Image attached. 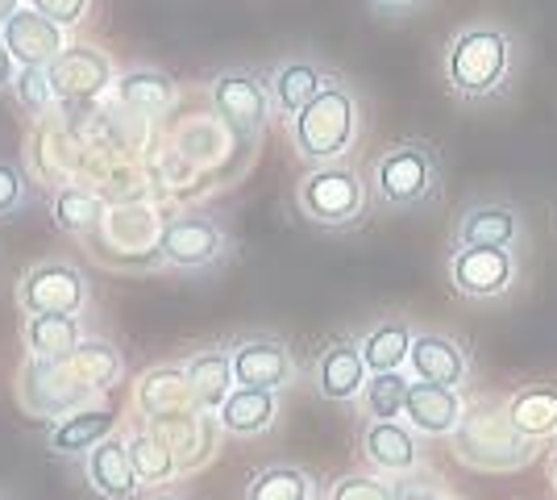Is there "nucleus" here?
<instances>
[{
	"instance_id": "f257e3e1",
	"label": "nucleus",
	"mask_w": 557,
	"mask_h": 500,
	"mask_svg": "<svg viewBox=\"0 0 557 500\" xmlns=\"http://www.w3.org/2000/svg\"><path fill=\"white\" fill-rule=\"evenodd\" d=\"M445 88L466 100V105H487L511 88L516 75V42L504 25L474 22L462 25L449 42L442 59Z\"/></svg>"
},
{
	"instance_id": "f03ea898",
	"label": "nucleus",
	"mask_w": 557,
	"mask_h": 500,
	"mask_svg": "<svg viewBox=\"0 0 557 500\" xmlns=\"http://www.w3.org/2000/svg\"><path fill=\"white\" fill-rule=\"evenodd\" d=\"M358 121H362V109H358L354 88L346 80L329 75L321 96L304 109L300 118L287 121V130H292V146H296L304 163L329 167L346 159V150L358 138Z\"/></svg>"
},
{
	"instance_id": "7ed1b4c3",
	"label": "nucleus",
	"mask_w": 557,
	"mask_h": 500,
	"mask_svg": "<svg viewBox=\"0 0 557 500\" xmlns=\"http://www.w3.org/2000/svg\"><path fill=\"white\" fill-rule=\"evenodd\" d=\"M454 454L474 472H520L536 459V442L524 438L508 417V405L479 401L462 413L454 429Z\"/></svg>"
},
{
	"instance_id": "20e7f679",
	"label": "nucleus",
	"mask_w": 557,
	"mask_h": 500,
	"mask_svg": "<svg viewBox=\"0 0 557 500\" xmlns=\"http://www.w3.org/2000/svg\"><path fill=\"white\" fill-rule=\"evenodd\" d=\"M371 184L383 209H395V214L429 209L442 196V159L429 143L404 138L374 159Z\"/></svg>"
},
{
	"instance_id": "39448f33",
	"label": "nucleus",
	"mask_w": 557,
	"mask_h": 500,
	"mask_svg": "<svg viewBox=\"0 0 557 500\" xmlns=\"http://www.w3.org/2000/svg\"><path fill=\"white\" fill-rule=\"evenodd\" d=\"M300 214L321 230H346L367 214V180L346 163L312 167L296 188Z\"/></svg>"
},
{
	"instance_id": "423d86ee",
	"label": "nucleus",
	"mask_w": 557,
	"mask_h": 500,
	"mask_svg": "<svg viewBox=\"0 0 557 500\" xmlns=\"http://www.w3.org/2000/svg\"><path fill=\"white\" fill-rule=\"evenodd\" d=\"M17 401L29 417H71L96 401V392L71 371V363H38L29 358L17 380Z\"/></svg>"
},
{
	"instance_id": "0eeeda50",
	"label": "nucleus",
	"mask_w": 557,
	"mask_h": 500,
	"mask_svg": "<svg viewBox=\"0 0 557 500\" xmlns=\"http://www.w3.org/2000/svg\"><path fill=\"white\" fill-rule=\"evenodd\" d=\"M17 305L25 317H79L88 305V276L71 263H38L17 284Z\"/></svg>"
},
{
	"instance_id": "6e6552de",
	"label": "nucleus",
	"mask_w": 557,
	"mask_h": 500,
	"mask_svg": "<svg viewBox=\"0 0 557 500\" xmlns=\"http://www.w3.org/2000/svg\"><path fill=\"white\" fill-rule=\"evenodd\" d=\"M146 429L163 442L166 451L175 454L180 476H191L200 467H209L221 447V417L205 413V408H187V413H166V417H150Z\"/></svg>"
},
{
	"instance_id": "1a4fd4ad",
	"label": "nucleus",
	"mask_w": 557,
	"mask_h": 500,
	"mask_svg": "<svg viewBox=\"0 0 557 500\" xmlns=\"http://www.w3.org/2000/svg\"><path fill=\"white\" fill-rule=\"evenodd\" d=\"M225 251H230V234L212 217H171V221H163L159 263L175 267V271L212 267L216 259H225Z\"/></svg>"
},
{
	"instance_id": "9d476101",
	"label": "nucleus",
	"mask_w": 557,
	"mask_h": 500,
	"mask_svg": "<svg viewBox=\"0 0 557 500\" xmlns=\"http://www.w3.org/2000/svg\"><path fill=\"white\" fill-rule=\"evenodd\" d=\"M449 284L466 301H499L516 284V255L491 246H454Z\"/></svg>"
},
{
	"instance_id": "9b49d317",
	"label": "nucleus",
	"mask_w": 557,
	"mask_h": 500,
	"mask_svg": "<svg viewBox=\"0 0 557 500\" xmlns=\"http://www.w3.org/2000/svg\"><path fill=\"white\" fill-rule=\"evenodd\" d=\"M212 109L230 121L233 130H242L246 138L262 134L271 125V113H275V100H271V88L267 80L255 72H221L209 84Z\"/></svg>"
},
{
	"instance_id": "f8f14e48",
	"label": "nucleus",
	"mask_w": 557,
	"mask_h": 500,
	"mask_svg": "<svg viewBox=\"0 0 557 500\" xmlns=\"http://www.w3.org/2000/svg\"><path fill=\"white\" fill-rule=\"evenodd\" d=\"M233 380L237 388H262V392H283L296 380V358L287 342L278 338H237L230 346Z\"/></svg>"
},
{
	"instance_id": "ddd939ff",
	"label": "nucleus",
	"mask_w": 557,
	"mask_h": 500,
	"mask_svg": "<svg viewBox=\"0 0 557 500\" xmlns=\"http://www.w3.org/2000/svg\"><path fill=\"white\" fill-rule=\"evenodd\" d=\"M47 72H50V84H54L59 100H92V96L109 93L116 84L113 59H109L104 50L88 47V42L67 47L50 63Z\"/></svg>"
},
{
	"instance_id": "4468645a",
	"label": "nucleus",
	"mask_w": 557,
	"mask_h": 500,
	"mask_svg": "<svg viewBox=\"0 0 557 500\" xmlns=\"http://www.w3.org/2000/svg\"><path fill=\"white\" fill-rule=\"evenodd\" d=\"M524 239V217L508 200H479L462 209L454 246H491V251H511Z\"/></svg>"
},
{
	"instance_id": "2eb2a0df",
	"label": "nucleus",
	"mask_w": 557,
	"mask_h": 500,
	"mask_svg": "<svg viewBox=\"0 0 557 500\" xmlns=\"http://www.w3.org/2000/svg\"><path fill=\"white\" fill-rule=\"evenodd\" d=\"M0 38H4V47H9L17 68H50L67 50V29L54 25L50 17H42V13H34L29 4L4 25Z\"/></svg>"
},
{
	"instance_id": "dca6fc26",
	"label": "nucleus",
	"mask_w": 557,
	"mask_h": 500,
	"mask_svg": "<svg viewBox=\"0 0 557 500\" xmlns=\"http://www.w3.org/2000/svg\"><path fill=\"white\" fill-rule=\"evenodd\" d=\"M367 380H371V367H367L362 346L354 338H333L317 358V392L325 401H337V405L358 401Z\"/></svg>"
},
{
	"instance_id": "f3484780",
	"label": "nucleus",
	"mask_w": 557,
	"mask_h": 500,
	"mask_svg": "<svg viewBox=\"0 0 557 500\" xmlns=\"http://www.w3.org/2000/svg\"><path fill=\"white\" fill-rule=\"evenodd\" d=\"M362 454H367V463L379 476H412L420 463L417 429L408 422H367Z\"/></svg>"
},
{
	"instance_id": "a211bd4d",
	"label": "nucleus",
	"mask_w": 557,
	"mask_h": 500,
	"mask_svg": "<svg viewBox=\"0 0 557 500\" xmlns=\"http://www.w3.org/2000/svg\"><path fill=\"white\" fill-rule=\"evenodd\" d=\"M408 367H412L417 383H442V388H454V392H458V383H462L466 371H470V358H466V351L449 333L420 330L417 338H412Z\"/></svg>"
},
{
	"instance_id": "6ab92c4d",
	"label": "nucleus",
	"mask_w": 557,
	"mask_h": 500,
	"mask_svg": "<svg viewBox=\"0 0 557 500\" xmlns=\"http://www.w3.org/2000/svg\"><path fill=\"white\" fill-rule=\"evenodd\" d=\"M84 476L92 484L96 497L104 500H134L141 492V479L134 472V459H129V442L125 438H104L88 459H84Z\"/></svg>"
},
{
	"instance_id": "aec40b11",
	"label": "nucleus",
	"mask_w": 557,
	"mask_h": 500,
	"mask_svg": "<svg viewBox=\"0 0 557 500\" xmlns=\"http://www.w3.org/2000/svg\"><path fill=\"white\" fill-rule=\"evenodd\" d=\"M134 405L138 413L150 422V417H166V413H187L196 405V392H191V380H187V367L180 363H166V367H150L141 371V380L134 383Z\"/></svg>"
},
{
	"instance_id": "412c9836",
	"label": "nucleus",
	"mask_w": 557,
	"mask_h": 500,
	"mask_svg": "<svg viewBox=\"0 0 557 500\" xmlns=\"http://www.w3.org/2000/svg\"><path fill=\"white\" fill-rule=\"evenodd\" d=\"M116 434V413L109 405H88L79 408V413H71L63 422H54L47 434V447L50 454H59V459H88V454L104 442V438H113Z\"/></svg>"
},
{
	"instance_id": "4be33fe9",
	"label": "nucleus",
	"mask_w": 557,
	"mask_h": 500,
	"mask_svg": "<svg viewBox=\"0 0 557 500\" xmlns=\"http://www.w3.org/2000/svg\"><path fill=\"white\" fill-rule=\"evenodd\" d=\"M462 397L454 388H442V383H412L408 392V405H404V422L417 429V434H429V438H445L462 426Z\"/></svg>"
},
{
	"instance_id": "5701e85b",
	"label": "nucleus",
	"mask_w": 557,
	"mask_h": 500,
	"mask_svg": "<svg viewBox=\"0 0 557 500\" xmlns=\"http://www.w3.org/2000/svg\"><path fill=\"white\" fill-rule=\"evenodd\" d=\"M329 84V72L325 68H317L312 59H287V63H278L271 80H267V88H271V100H275V113L278 118H300L304 109L321 96V88Z\"/></svg>"
},
{
	"instance_id": "b1692460",
	"label": "nucleus",
	"mask_w": 557,
	"mask_h": 500,
	"mask_svg": "<svg viewBox=\"0 0 557 500\" xmlns=\"http://www.w3.org/2000/svg\"><path fill=\"white\" fill-rule=\"evenodd\" d=\"M184 367H187V380H191V392H196V405L205 408V413H221V405L230 401V392L237 388L230 346L196 351Z\"/></svg>"
},
{
	"instance_id": "393cba45",
	"label": "nucleus",
	"mask_w": 557,
	"mask_h": 500,
	"mask_svg": "<svg viewBox=\"0 0 557 500\" xmlns=\"http://www.w3.org/2000/svg\"><path fill=\"white\" fill-rule=\"evenodd\" d=\"M221 429L233 438H255L267 434L278 417V392H262V388H233L230 401L221 405Z\"/></svg>"
},
{
	"instance_id": "a878e982",
	"label": "nucleus",
	"mask_w": 557,
	"mask_h": 500,
	"mask_svg": "<svg viewBox=\"0 0 557 500\" xmlns=\"http://www.w3.org/2000/svg\"><path fill=\"white\" fill-rule=\"evenodd\" d=\"M412 326L404 321V317H383L379 326L358 338V346H362V358H367V367H371V376L379 371H404L408 367V355H412Z\"/></svg>"
},
{
	"instance_id": "bb28decb",
	"label": "nucleus",
	"mask_w": 557,
	"mask_h": 500,
	"mask_svg": "<svg viewBox=\"0 0 557 500\" xmlns=\"http://www.w3.org/2000/svg\"><path fill=\"white\" fill-rule=\"evenodd\" d=\"M100 230H109V246H113L116 255H134V259L150 255V259H159L163 225H159L154 209H113V214L104 217Z\"/></svg>"
},
{
	"instance_id": "cd10ccee",
	"label": "nucleus",
	"mask_w": 557,
	"mask_h": 500,
	"mask_svg": "<svg viewBox=\"0 0 557 500\" xmlns=\"http://www.w3.org/2000/svg\"><path fill=\"white\" fill-rule=\"evenodd\" d=\"M508 417L524 438H554L557 434V383H524L508 397Z\"/></svg>"
},
{
	"instance_id": "c85d7f7f",
	"label": "nucleus",
	"mask_w": 557,
	"mask_h": 500,
	"mask_svg": "<svg viewBox=\"0 0 557 500\" xmlns=\"http://www.w3.org/2000/svg\"><path fill=\"white\" fill-rule=\"evenodd\" d=\"M79 342V317H25V351L38 363H67Z\"/></svg>"
},
{
	"instance_id": "c756f323",
	"label": "nucleus",
	"mask_w": 557,
	"mask_h": 500,
	"mask_svg": "<svg viewBox=\"0 0 557 500\" xmlns=\"http://www.w3.org/2000/svg\"><path fill=\"white\" fill-rule=\"evenodd\" d=\"M50 217L71 239H92L96 230L104 225L109 209H104V200L92 188H59L50 196Z\"/></svg>"
},
{
	"instance_id": "7c9ffc66",
	"label": "nucleus",
	"mask_w": 557,
	"mask_h": 500,
	"mask_svg": "<svg viewBox=\"0 0 557 500\" xmlns=\"http://www.w3.org/2000/svg\"><path fill=\"white\" fill-rule=\"evenodd\" d=\"M67 363H71V371L88 383L96 397L113 392L116 383L125 380V358H121V351H116L113 342H104V338H84L79 351H75Z\"/></svg>"
},
{
	"instance_id": "2f4dec72",
	"label": "nucleus",
	"mask_w": 557,
	"mask_h": 500,
	"mask_svg": "<svg viewBox=\"0 0 557 500\" xmlns=\"http://www.w3.org/2000/svg\"><path fill=\"white\" fill-rule=\"evenodd\" d=\"M113 96L116 105H125L134 113H159L175 100V80L163 72H150V68H138V72L116 75Z\"/></svg>"
},
{
	"instance_id": "473e14b6",
	"label": "nucleus",
	"mask_w": 557,
	"mask_h": 500,
	"mask_svg": "<svg viewBox=\"0 0 557 500\" xmlns=\"http://www.w3.org/2000/svg\"><path fill=\"white\" fill-rule=\"evenodd\" d=\"M408 392H412V383H408L404 371H379V376L367 380L358 405L371 422H399L404 405H408Z\"/></svg>"
},
{
	"instance_id": "72a5a7b5",
	"label": "nucleus",
	"mask_w": 557,
	"mask_h": 500,
	"mask_svg": "<svg viewBox=\"0 0 557 500\" xmlns=\"http://www.w3.org/2000/svg\"><path fill=\"white\" fill-rule=\"evenodd\" d=\"M125 442H129V459H134V472H138L141 488H159V484H171V479L180 476L175 454L166 451L163 442L146 426H141L138 434H129Z\"/></svg>"
},
{
	"instance_id": "f704fd0d",
	"label": "nucleus",
	"mask_w": 557,
	"mask_h": 500,
	"mask_svg": "<svg viewBox=\"0 0 557 500\" xmlns=\"http://www.w3.org/2000/svg\"><path fill=\"white\" fill-rule=\"evenodd\" d=\"M246 500H312V476H308L304 467H292V463L262 467V472L250 479Z\"/></svg>"
},
{
	"instance_id": "c9c22d12",
	"label": "nucleus",
	"mask_w": 557,
	"mask_h": 500,
	"mask_svg": "<svg viewBox=\"0 0 557 500\" xmlns=\"http://www.w3.org/2000/svg\"><path fill=\"white\" fill-rule=\"evenodd\" d=\"M13 100L22 105L25 113H47L50 105L59 100L47 68H17V80H13Z\"/></svg>"
},
{
	"instance_id": "e433bc0d",
	"label": "nucleus",
	"mask_w": 557,
	"mask_h": 500,
	"mask_svg": "<svg viewBox=\"0 0 557 500\" xmlns=\"http://www.w3.org/2000/svg\"><path fill=\"white\" fill-rule=\"evenodd\" d=\"M34 180L17 159H0V221H13L29 205Z\"/></svg>"
},
{
	"instance_id": "4c0bfd02",
	"label": "nucleus",
	"mask_w": 557,
	"mask_h": 500,
	"mask_svg": "<svg viewBox=\"0 0 557 500\" xmlns=\"http://www.w3.org/2000/svg\"><path fill=\"white\" fill-rule=\"evenodd\" d=\"M329 500H395V484L383 476H342L329 484Z\"/></svg>"
},
{
	"instance_id": "58836bf2",
	"label": "nucleus",
	"mask_w": 557,
	"mask_h": 500,
	"mask_svg": "<svg viewBox=\"0 0 557 500\" xmlns=\"http://www.w3.org/2000/svg\"><path fill=\"white\" fill-rule=\"evenodd\" d=\"M29 9L67 29V25H79L92 13V0H29Z\"/></svg>"
},
{
	"instance_id": "ea45409f",
	"label": "nucleus",
	"mask_w": 557,
	"mask_h": 500,
	"mask_svg": "<svg viewBox=\"0 0 557 500\" xmlns=\"http://www.w3.org/2000/svg\"><path fill=\"white\" fill-rule=\"evenodd\" d=\"M379 13H387V17H404V13H412V9H420L424 0H371Z\"/></svg>"
},
{
	"instance_id": "a19ab883",
	"label": "nucleus",
	"mask_w": 557,
	"mask_h": 500,
	"mask_svg": "<svg viewBox=\"0 0 557 500\" xmlns=\"http://www.w3.org/2000/svg\"><path fill=\"white\" fill-rule=\"evenodd\" d=\"M13 80H17V63H13V54L0 38V88H13Z\"/></svg>"
},
{
	"instance_id": "79ce46f5",
	"label": "nucleus",
	"mask_w": 557,
	"mask_h": 500,
	"mask_svg": "<svg viewBox=\"0 0 557 500\" xmlns=\"http://www.w3.org/2000/svg\"><path fill=\"white\" fill-rule=\"evenodd\" d=\"M22 9H25V0H0V34H4V25L13 22Z\"/></svg>"
},
{
	"instance_id": "37998d69",
	"label": "nucleus",
	"mask_w": 557,
	"mask_h": 500,
	"mask_svg": "<svg viewBox=\"0 0 557 500\" xmlns=\"http://www.w3.org/2000/svg\"><path fill=\"white\" fill-rule=\"evenodd\" d=\"M549 479H554V488H557V451L549 454Z\"/></svg>"
},
{
	"instance_id": "c03bdc74",
	"label": "nucleus",
	"mask_w": 557,
	"mask_h": 500,
	"mask_svg": "<svg viewBox=\"0 0 557 500\" xmlns=\"http://www.w3.org/2000/svg\"><path fill=\"white\" fill-rule=\"evenodd\" d=\"M154 500H184V497H154Z\"/></svg>"
},
{
	"instance_id": "a18cd8bd",
	"label": "nucleus",
	"mask_w": 557,
	"mask_h": 500,
	"mask_svg": "<svg viewBox=\"0 0 557 500\" xmlns=\"http://www.w3.org/2000/svg\"><path fill=\"white\" fill-rule=\"evenodd\" d=\"M433 500H454V497H442V492H437V497H433Z\"/></svg>"
}]
</instances>
